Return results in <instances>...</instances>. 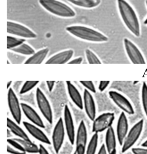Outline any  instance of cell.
<instances>
[{
    "instance_id": "obj_43",
    "label": "cell",
    "mask_w": 147,
    "mask_h": 154,
    "mask_svg": "<svg viewBox=\"0 0 147 154\" xmlns=\"http://www.w3.org/2000/svg\"><path fill=\"white\" fill-rule=\"evenodd\" d=\"M108 154H117V149L116 150H114V151L112 152H111L110 153Z\"/></svg>"
},
{
    "instance_id": "obj_48",
    "label": "cell",
    "mask_w": 147,
    "mask_h": 154,
    "mask_svg": "<svg viewBox=\"0 0 147 154\" xmlns=\"http://www.w3.org/2000/svg\"><path fill=\"white\" fill-rule=\"evenodd\" d=\"M73 154H76V153L75 152H74V153Z\"/></svg>"
},
{
    "instance_id": "obj_45",
    "label": "cell",
    "mask_w": 147,
    "mask_h": 154,
    "mask_svg": "<svg viewBox=\"0 0 147 154\" xmlns=\"http://www.w3.org/2000/svg\"><path fill=\"white\" fill-rule=\"evenodd\" d=\"M144 23H145V24H147V18L146 20L145 21V22H144Z\"/></svg>"
},
{
    "instance_id": "obj_20",
    "label": "cell",
    "mask_w": 147,
    "mask_h": 154,
    "mask_svg": "<svg viewBox=\"0 0 147 154\" xmlns=\"http://www.w3.org/2000/svg\"><path fill=\"white\" fill-rule=\"evenodd\" d=\"M117 138L114 129L112 126L106 131L105 137V148L108 154L116 150Z\"/></svg>"
},
{
    "instance_id": "obj_6",
    "label": "cell",
    "mask_w": 147,
    "mask_h": 154,
    "mask_svg": "<svg viewBox=\"0 0 147 154\" xmlns=\"http://www.w3.org/2000/svg\"><path fill=\"white\" fill-rule=\"evenodd\" d=\"M36 100L39 109L45 119L50 125L53 122V113L52 107L47 98L40 88L36 91Z\"/></svg>"
},
{
    "instance_id": "obj_41",
    "label": "cell",
    "mask_w": 147,
    "mask_h": 154,
    "mask_svg": "<svg viewBox=\"0 0 147 154\" xmlns=\"http://www.w3.org/2000/svg\"><path fill=\"white\" fill-rule=\"evenodd\" d=\"M141 146L143 147H146L147 148V139L145 142H143L141 144Z\"/></svg>"
},
{
    "instance_id": "obj_38",
    "label": "cell",
    "mask_w": 147,
    "mask_h": 154,
    "mask_svg": "<svg viewBox=\"0 0 147 154\" xmlns=\"http://www.w3.org/2000/svg\"><path fill=\"white\" fill-rule=\"evenodd\" d=\"M46 83L47 86L50 92H51L54 89V87L55 81H47L46 82Z\"/></svg>"
},
{
    "instance_id": "obj_17",
    "label": "cell",
    "mask_w": 147,
    "mask_h": 154,
    "mask_svg": "<svg viewBox=\"0 0 147 154\" xmlns=\"http://www.w3.org/2000/svg\"><path fill=\"white\" fill-rule=\"evenodd\" d=\"M22 124L29 134L35 139L42 143L49 145L51 144L49 138L45 133L40 129V128L26 121H23Z\"/></svg>"
},
{
    "instance_id": "obj_14",
    "label": "cell",
    "mask_w": 147,
    "mask_h": 154,
    "mask_svg": "<svg viewBox=\"0 0 147 154\" xmlns=\"http://www.w3.org/2000/svg\"><path fill=\"white\" fill-rule=\"evenodd\" d=\"M84 108L88 118L93 121L96 118V109L95 101L91 92L85 89L83 95Z\"/></svg>"
},
{
    "instance_id": "obj_39",
    "label": "cell",
    "mask_w": 147,
    "mask_h": 154,
    "mask_svg": "<svg viewBox=\"0 0 147 154\" xmlns=\"http://www.w3.org/2000/svg\"><path fill=\"white\" fill-rule=\"evenodd\" d=\"M97 154H108V152H107L106 148H105L104 144H103L101 146V147H100Z\"/></svg>"
},
{
    "instance_id": "obj_47",
    "label": "cell",
    "mask_w": 147,
    "mask_h": 154,
    "mask_svg": "<svg viewBox=\"0 0 147 154\" xmlns=\"http://www.w3.org/2000/svg\"><path fill=\"white\" fill-rule=\"evenodd\" d=\"M146 4L147 7V0L146 1Z\"/></svg>"
},
{
    "instance_id": "obj_21",
    "label": "cell",
    "mask_w": 147,
    "mask_h": 154,
    "mask_svg": "<svg viewBox=\"0 0 147 154\" xmlns=\"http://www.w3.org/2000/svg\"><path fill=\"white\" fill-rule=\"evenodd\" d=\"M7 126L13 134L18 138L26 140H31L25 131L19 126V124L8 118L7 119Z\"/></svg>"
},
{
    "instance_id": "obj_42",
    "label": "cell",
    "mask_w": 147,
    "mask_h": 154,
    "mask_svg": "<svg viewBox=\"0 0 147 154\" xmlns=\"http://www.w3.org/2000/svg\"><path fill=\"white\" fill-rule=\"evenodd\" d=\"M12 83V81L8 82L7 84V88L8 89H9V88H10V86L11 85Z\"/></svg>"
},
{
    "instance_id": "obj_2",
    "label": "cell",
    "mask_w": 147,
    "mask_h": 154,
    "mask_svg": "<svg viewBox=\"0 0 147 154\" xmlns=\"http://www.w3.org/2000/svg\"><path fill=\"white\" fill-rule=\"evenodd\" d=\"M66 31L82 40L95 43L107 42V36L92 28L82 25H72L66 27Z\"/></svg>"
},
{
    "instance_id": "obj_23",
    "label": "cell",
    "mask_w": 147,
    "mask_h": 154,
    "mask_svg": "<svg viewBox=\"0 0 147 154\" xmlns=\"http://www.w3.org/2000/svg\"><path fill=\"white\" fill-rule=\"evenodd\" d=\"M71 3L82 8L92 9L97 7L101 3V0H67Z\"/></svg>"
},
{
    "instance_id": "obj_36",
    "label": "cell",
    "mask_w": 147,
    "mask_h": 154,
    "mask_svg": "<svg viewBox=\"0 0 147 154\" xmlns=\"http://www.w3.org/2000/svg\"><path fill=\"white\" fill-rule=\"evenodd\" d=\"M83 58L82 57H78L70 60L67 64H80L83 62Z\"/></svg>"
},
{
    "instance_id": "obj_26",
    "label": "cell",
    "mask_w": 147,
    "mask_h": 154,
    "mask_svg": "<svg viewBox=\"0 0 147 154\" xmlns=\"http://www.w3.org/2000/svg\"><path fill=\"white\" fill-rule=\"evenodd\" d=\"M99 135L98 134H93L90 141L87 144L85 154H96L98 147Z\"/></svg>"
},
{
    "instance_id": "obj_9",
    "label": "cell",
    "mask_w": 147,
    "mask_h": 154,
    "mask_svg": "<svg viewBox=\"0 0 147 154\" xmlns=\"http://www.w3.org/2000/svg\"><path fill=\"white\" fill-rule=\"evenodd\" d=\"M7 32L9 34L23 38L34 39L37 38V34L28 27L10 21H7Z\"/></svg>"
},
{
    "instance_id": "obj_46",
    "label": "cell",
    "mask_w": 147,
    "mask_h": 154,
    "mask_svg": "<svg viewBox=\"0 0 147 154\" xmlns=\"http://www.w3.org/2000/svg\"><path fill=\"white\" fill-rule=\"evenodd\" d=\"M7 64H10V62H9V60H7Z\"/></svg>"
},
{
    "instance_id": "obj_4",
    "label": "cell",
    "mask_w": 147,
    "mask_h": 154,
    "mask_svg": "<svg viewBox=\"0 0 147 154\" xmlns=\"http://www.w3.org/2000/svg\"><path fill=\"white\" fill-rule=\"evenodd\" d=\"M144 126V120L142 119L136 123L130 130H129L121 146V152L122 153L126 152L133 148L141 136Z\"/></svg>"
},
{
    "instance_id": "obj_31",
    "label": "cell",
    "mask_w": 147,
    "mask_h": 154,
    "mask_svg": "<svg viewBox=\"0 0 147 154\" xmlns=\"http://www.w3.org/2000/svg\"><path fill=\"white\" fill-rule=\"evenodd\" d=\"M7 142L8 144L10 145L13 148H15L19 151H21V152H26L22 145L17 140H15L14 138H8Z\"/></svg>"
},
{
    "instance_id": "obj_11",
    "label": "cell",
    "mask_w": 147,
    "mask_h": 154,
    "mask_svg": "<svg viewBox=\"0 0 147 154\" xmlns=\"http://www.w3.org/2000/svg\"><path fill=\"white\" fill-rule=\"evenodd\" d=\"M109 96L113 103L123 112L129 115L135 114L132 104L123 95L115 91H109Z\"/></svg>"
},
{
    "instance_id": "obj_12",
    "label": "cell",
    "mask_w": 147,
    "mask_h": 154,
    "mask_svg": "<svg viewBox=\"0 0 147 154\" xmlns=\"http://www.w3.org/2000/svg\"><path fill=\"white\" fill-rule=\"evenodd\" d=\"M8 103L10 112L13 119L19 125L22 120L21 106L14 91L11 88L8 90Z\"/></svg>"
},
{
    "instance_id": "obj_13",
    "label": "cell",
    "mask_w": 147,
    "mask_h": 154,
    "mask_svg": "<svg viewBox=\"0 0 147 154\" xmlns=\"http://www.w3.org/2000/svg\"><path fill=\"white\" fill-rule=\"evenodd\" d=\"M64 125L66 133L70 143L73 145L75 143V131L72 115L68 105H65L64 109Z\"/></svg>"
},
{
    "instance_id": "obj_29",
    "label": "cell",
    "mask_w": 147,
    "mask_h": 154,
    "mask_svg": "<svg viewBox=\"0 0 147 154\" xmlns=\"http://www.w3.org/2000/svg\"><path fill=\"white\" fill-rule=\"evenodd\" d=\"M141 100L144 112L147 118V84L143 82L141 90Z\"/></svg>"
},
{
    "instance_id": "obj_5",
    "label": "cell",
    "mask_w": 147,
    "mask_h": 154,
    "mask_svg": "<svg viewBox=\"0 0 147 154\" xmlns=\"http://www.w3.org/2000/svg\"><path fill=\"white\" fill-rule=\"evenodd\" d=\"M115 119V114L112 112L103 113L96 117L93 121L92 132L99 134L112 126Z\"/></svg>"
},
{
    "instance_id": "obj_16",
    "label": "cell",
    "mask_w": 147,
    "mask_h": 154,
    "mask_svg": "<svg viewBox=\"0 0 147 154\" xmlns=\"http://www.w3.org/2000/svg\"><path fill=\"white\" fill-rule=\"evenodd\" d=\"M21 106L22 112L31 124L41 128H46L42 119L32 107L24 103H21Z\"/></svg>"
},
{
    "instance_id": "obj_33",
    "label": "cell",
    "mask_w": 147,
    "mask_h": 154,
    "mask_svg": "<svg viewBox=\"0 0 147 154\" xmlns=\"http://www.w3.org/2000/svg\"><path fill=\"white\" fill-rule=\"evenodd\" d=\"M131 152L133 154H147V148L146 147H133Z\"/></svg>"
},
{
    "instance_id": "obj_24",
    "label": "cell",
    "mask_w": 147,
    "mask_h": 154,
    "mask_svg": "<svg viewBox=\"0 0 147 154\" xmlns=\"http://www.w3.org/2000/svg\"><path fill=\"white\" fill-rule=\"evenodd\" d=\"M14 139L19 142L23 146L26 153L31 154H38L39 146L35 144L31 140H26L15 138Z\"/></svg>"
},
{
    "instance_id": "obj_1",
    "label": "cell",
    "mask_w": 147,
    "mask_h": 154,
    "mask_svg": "<svg viewBox=\"0 0 147 154\" xmlns=\"http://www.w3.org/2000/svg\"><path fill=\"white\" fill-rule=\"evenodd\" d=\"M117 3L120 14L125 26L136 37H140V24L135 10L125 0H117Z\"/></svg>"
},
{
    "instance_id": "obj_7",
    "label": "cell",
    "mask_w": 147,
    "mask_h": 154,
    "mask_svg": "<svg viewBox=\"0 0 147 154\" xmlns=\"http://www.w3.org/2000/svg\"><path fill=\"white\" fill-rule=\"evenodd\" d=\"M66 133L63 119L60 118L54 128L52 136V144L56 154L59 152L63 144Z\"/></svg>"
},
{
    "instance_id": "obj_34",
    "label": "cell",
    "mask_w": 147,
    "mask_h": 154,
    "mask_svg": "<svg viewBox=\"0 0 147 154\" xmlns=\"http://www.w3.org/2000/svg\"><path fill=\"white\" fill-rule=\"evenodd\" d=\"M7 151L8 153L10 154H26L27 153L19 151L15 148H13L10 145H7Z\"/></svg>"
},
{
    "instance_id": "obj_22",
    "label": "cell",
    "mask_w": 147,
    "mask_h": 154,
    "mask_svg": "<svg viewBox=\"0 0 147 154\" xmlns=\"http://www.w3.org/2000/svg\"><path fill=\"white\" fill-rule=\"evenodd\" d=\"M49 50L48 48H45L35 52L26 61L25 64H40L43 62L46 58L49 53Z\"/></svg>"
},
{
    "instance_id": "obj_8",
    "label": "cell",
    "mask_w": 147,
    "mask_h": 154,
    "mask_svg": "<svg viewBox=\"0 0 147 154\" xmlns=\"http://www.w3.org/2000/svg\"><path fill=\"white\" fill-rule=\"evenodd\" d=\"M123 44L126 54L131 63L134 64H146L143 54L132 42L125 38L123 40Z\"/></svg>"
},
{
    "instance_id": "obj_27",
    "label": "cell",
    "mask_w": 147,
    "mask_h": 154,
    "mask_svg": "<svg viewBox=\"0 0 147 154\" xmlns=\"http://www.w3.org/2000/svg\"><path fill=\"white\" fill-rule=\"evenodd\" d=\"M25 39L21 38H17L13 36H8L7 37V48L11 50L19 47L24 43Z\"/></svg>"
},
{
    "instance_id": "obj_3",
    "label": "cell",
    "mask_w": 147,
    "mask_h": 154,
    "mask_svg": "<svg viewBox=\"0 0 147 154\" xmlns=\"http://www.w3.org/2000/svg\"><path fill=\"white\" fill-rule=\"evenodd\" d=\"M40 4L50 13L63 17L73 18L76 15L75 11L69 5L57 0H39Z\"/></svg>"
},
{
    "instance_id": "obj_18",
    "label": "cell",
    "mask_w": 147,
    "mask_h": 154,
    "mask_svg": "<svg viewBox=\"0 0 147 154\" xmlns=\"http://www.w3.org/2000/svg\"><path fill=\"white\" fill-rule=\"evenodd\" d=\"M74 54V51L72 49L61 51L52 56L46 62V64H64L68 63L73 57Z\"/></svg>"
},
{
    "instance_id": "obj_25",
    "label": "cell",
    "mask_w": 147,
    "mask_h": 154,
    "mask_svg": "<svg viewBox=\"0 0 147 154\" xmlns=\"http://www.w3.org/2000/svg\"><path fill=\"white\" fill-rule=\"evenodd\" d=\"M11 51L24 56H32L36 52L32 47L25 42L17 48L12 49Z\"/></svg>"
},
{
    "instance_id": "obj_40",
    "label": "cell",
    "mask_w": 147,
    "mask_h": 154,
    "mask_svg": "<svg viewBox=\"0 0 147 154\" xmlns=\"http://www.w3.org/2000/svg\"><path fill=\"white\" fill-rule=\"evenodd\" d=\"M12 134H13L12 133L10 130L8 128L7 130V136L8 138H11L10 137H12Z\"/></svg>"
},
{
    "instance_id": "obj_19",
    "label": "cell",
    "mask_w": 147,
    "mask_h": 154,
    "mask_svg": "<svg viewBox=\"0 0 147 154\" xmlns=\"http://www.w3.org/2000/svg\"><path fill=\"white\" fill-rule=\"evenodd\" d=\"M67 92L69 97L74 104L79 109H84L83 97L76 87L70 81L66 82Z\"/></svg>"
},
{
    "instance_id": "obj_28",
    "label": "cell",
    "mask_w": 147,
    "mask_h": 154,
    "mask_svg": "<svg viewBox=\"0 0 147 154\" xmlns=\"http://www.w3.org/2000/svg\"><path fill=\"white\" fill-rule=\"evenodd\" d=\"M86 58L87 62L89 64H101V61L96 56V54L89 49H87L85 51Z\"/></svg>"
},
{
    "instance_id": "obj_44",
    "label": "cell",
    "mask_w": 147,
    "mask_h": 154,
    "mask_svg": "<svg viewBox=\"0 0 147 154\" xmlns=\"http://www.w3.org/2000/svg\"><path fill=\"white\" fill-rule=\"evenodd\" d=\"M139 81H134V82H133V84H134V85H136V84H137V83H139Z\"/></svg>"
},
{
    "instance_id": "obj_10",
    "label": "cell",
    "mask_w": 147,
    "mask_h": 154,
    "mask_svg": "<svg viewBox=\"0 0 147 154\" xmlns=\"http://www.w3.org/2000/svg\"><path fill=\"white\" fill-rule=\"evenodd\" d=\"M87 129L84 121L81 120L78 128L75 139V152L76 154H85L87 144Z\"/></svg>"
},
{
    "instance_id": "obj_30",
    "label": "cell",
    "mask_w": 147,
    "mask_h": 154,
    "mask_svg": "<svg viewBox=\"0 0 147 154\" xmlns=\"http://www.w3.org/2000/svg\"><path fill=\"white\" fill-rule=\"evenodd\" d=\"M39 81H27L23 84L22 87L20 94H24L28 93L29 91L33 89L39 83Z\"/></svg>"
},
{
    "instance_id": "obj_37",
    "label": "cell",
    "mask_w": 147,
    "mask_h": 154,
    "mask_svg": "<svg viewBox=\"0 0 147 154\" xmlns=\"http://www.w3.org/2000/svg\"><path fill=\"white\" fill-rule=\"evenodd\" d=\"M39 154H49L48 150L46 149V147L42 144L39 145Z\"/></svg>"
},
{
    "instance_id": "obj_32",
    "label": "cell",
    "mask_w": 147,
    "mask_h": 154,
    "mask_svg": "<svg viewBox=\"0 0 147 154\" xmlns=\"http://www.w3.org/2000/svg\"><path fill=\"white\" fill-rule=\"evenodd\" d=\"M80 83L86 89L92 93L96 92V89L93 82L92 81H80Z\"/></svg>"
},
{
    "instance_id": "obj_35",
    "label": "cell",
    "mask_w": 147,
    "mask_h": 154,
    "mask_svg": "<svg viewBox=\"0 0 147 154\" xmlns=\"http://www.w3.org/2000/svg\"><path fill=\"white\" fill-rule=\"evenodd\" d=\"M110 83V81H101L99 83L98 89L101 92H103L104 91L107 87L109 86V84Z\"/></svg>"
},
{
    "instance_id": "obj_15",
    "label": "cell",
    "mask_w": 147,
    "mask_h": 154,
    "mask_svg": "<svg viewBox=\"0 0 147 154\" xmlns=\"http://www.w3.org/2000/svg\"><path fill=\"white\" fill-rule=\"evenodd\" d=\"M129 131V124L126 113L121 112L117 122L116 137L119 144L122 146Z\"/></svg>"
}]
</instances>
